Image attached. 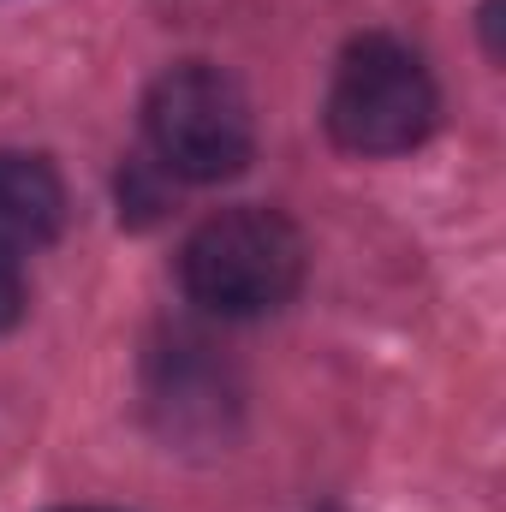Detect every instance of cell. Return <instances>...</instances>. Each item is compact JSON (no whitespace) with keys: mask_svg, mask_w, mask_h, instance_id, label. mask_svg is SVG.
<instances>
[{"mask_svg":"<svg viewBox=\"0 0 506 512\" xmlns=\"http://www.w3.org/2000/svg\"><path fill=\"white\" fill-rule=\"evenodd\" d=\"M179 286L197 310L251 322L298 298L304 286V233L262 203L221 209L191 227L179 251Z\"/></svg>","mask_w":506,"mask_h":512,"instance_id":"obj_1","label":"cell"},{"mask_svg":"<svg viewBox=\"0 0 506 512\" xmlns=\"http://www.w3.org/2000/svg\"><path fill=\"white\" fill-rule=\"evenodd\" d=\"M143 137L167 179H185V185L239 179L256 155L251 96L221 66L179 60L143 96Z\"/></svg>","mask_w":506,"mask_h":512,"instance_id":"obj_2","label":"cell"},{"mask_svg":"<svg viewBox=\"0 0 506 512\" xmlns=\"http://www.w3.org/2000/svg\"><path fill=\"white\" fill-rule=\"evenodd\" d=\"M441 120V90L399 36L346 42L328 84V137L352 155H405Z\"/></svg>","mask_w":506,"mask_h":512,"instance_id":"obj_3","label":"cell"},{"mask_svg":"<svg viewBox=\"0 0 506 512\" xmlns=\"http://www.w3.org/2000/svg\"><path fill=\"white\" fill-rule=\"evenodd\" d=\"M66 227V185L48 155L0 149V256H30Z\"/></svg>","mask_w":506,"mask_h":512,"instance_id":"obj_4","label":"cell"},{"mask_svg":"<svg viewBox=\"0 0 506 512\" xmlns=\"http://www.w3.org/2000/svg\"><path fill=\"white\" fill-rule=\"evenodd\" d=\"M24 316V280H18V256H0V334Z\"/></svg>","mask_w":506,"mask_h":512,"instance_id":"obj_5","label":"cell"},{"mask_svg":"<svg viewBox=\"0 0 506 512\" xmlns=\"http://www.w3.org/2000/svg\"><path fill=\"white\" fill-rule=\"evenodd\" d=\"M84 512H96V507H84Z\"/></svg>","mask_w":506,"mask_h":512,"instance_id":"obj_6","label":"cell"}]
</instances>
